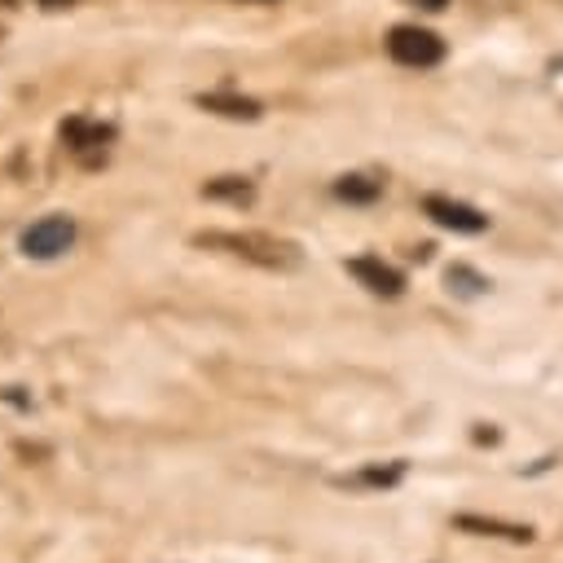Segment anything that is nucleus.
<instances>
[{"instance_id":"20e7f679","label":"nucleus","mask_w":563,"mask_h":563,"mask_svg":"<svg viewBox=\"0 0 563 563\" xmlns=\"http://www.w3.org/2000/svg\"><path fill=\"white\" fill-rule=\"evenodd\" d=\"M422 211L440 224V229H453V233H484L488 229V216L471 202H457V198H444V194H431L422 198Z\"/></svg>"},{"instance_id":"1a4fd4ad","label":"nucleus","mask_w":563,"mask_h":563,"mask_svg":"<svg viewBox=\"0 0 563 563\" xmlns=\"http://www.w3.org/2000/svg\"><path fill=\"white\" fill-rule=\"evenodd\" d=\"M202 198H211V202H233V207H246V202L255 198V185H251L246 176H216V180H207V185H202Z\"/></svg>"},{"instance_id":"f257e3e1","label":"nucleus","mask_w":563,"mask_h":563,"mask_svg":"<svg viewBox=\"0 0 563 563\" xmlns=\"http://www.w3.org/2000/svg\"><path fill=\"white\" fill-rule=\"evenodd\" d=\"M194 246H220V251H233L251 264H264V268H290L299 260V251L290 242H277L268 233H229V229H216V233H194Z\"/></svg>"},{"instance_id":"4468645a","label":"nucleus","mask_w":563,"mask_h":563,"mask_svg":"<svg viewBox=\"0 0 563 563\" xmlns=\"http://www.w3.org/2000/svg\"><path fill=\"white\" fill-rule=\"evenodd\" d=\"M409 4H418V9H427V13H440L449 0H409Z\"/></svg>"},{"instance_id":"9d476101","label":"nucleus","mask_w":563,"mask_h":563,"mask_svg":"<svg viewBox=\"0 0 563 563\" xmlns=\"http://www.w3.org/2000/svg\"><path fill=\"white\" fill-rule=\"evenodd\" d=\"M444 282H449V290H453V295H462V299H475V295H484V290H488V277H484V273H475L471 264H449V268H444Z\"/></svg>"},{"instance_id":"f8f14e48","label":"nucleus","mask_w":563,"mask_h":563,"mask_svg":"<svg viewBox=\"0 0 563 563\" xmlns=\"http://www.w3.org/2000/svg\"><path fill=\"white\" fill-rule=\"evenodd\" d=\"M400 475H405V462H387V466H365L352 484H365V488H391V484H400Z\"/></svg>"},{"instance_id":"f03ea898","label":"nucleus","mask_w":563,"mask_h":563,"mask_svg":"<svg viewBox=\"0 0 563 563\" xmlns=\"http://www.w3.org/2000/svg\"><path fill=\"white\" fill-rule=\"evenodd\" d=\"M70 242H75V220L70 216H44L31 229H22L18 251L26 260H57V255L70 251Z\"/></svg>"},{"instance_id":"7ed1b4c3","label":"nucleus","mask_w":563,"mask_h":563,"mask_svg":"<svg viewBox=\"0 0 563 563\" xmlns=\"http://www.w3.org/2000/svg\"><path fill=\"white\" fill-rule=\"evenodd\" d=\"M387 53L400 66H435L444 57V40L427 26H391L387 31Z\"/></svg>"},{"instance_id":"ddd939ff","label":"nucleus","mask_w":563,"mask_h":563,"mask_svg":"<svg viewBox=\"0 0 563 563\" xmlns=\"http://www.w3.org/2000/svg\"><path fill=\"white\" fill-rule=\"evenodd\" d=\"M497 440H501V431H497V427H488V422H479V427H475V444H497Z\"/></svg>"},{"instance_id":"0eeeda50","label":"nucleus","mask_w":563,"mask_h":563,"mask_svg":"<svg viewBox=\"0 0 563 563\" xmlns=\"http://www.w3.org/2000/svg\"><path fill=\"white\" fill-rule=\"evenodd\" d=\"M453 528L475 532V537H506V541H519V545L532 541V528L528 523H506V519H484V515H457Z\"/></svg>"},{"instance_id":"39448f33","label":"nucleus","mask_w":563,"mask_h":563,"mask_svg":"<svg viewBox=\"0 0 563 563\" xmlns=\"http://www.w3.org/2000/svg\"><path fill=\"white\" fill-rule=\"evenodd\" d=\"M347 273H352L369 295H383V299H396V295L405 290V273L391 268V264H383L378 255H356V260H347Z\"/></svg>"},{"instance_id":"2eb2a0df","label":"nucleus","mask_w":563,"mask_h":563,"mask_svg":"<svg viewBox=\"0 0 563 563\" xmlns=\"http://www.w3.org/2000/svg\"><path fill=\"white\" fill-rule=\"evenodd\" d=\"M40 4H44V9H66L70 0H40Z\"/></svg>"},{"instance_id":"423d86ee","label":"nucleus","mask_w":563,"mask_h":563,"mask_svg":"<svg viewBox=\"0 0 563 563\" xmlns=\"http://www.w3.org/2000/svg\"><path fill=\"white\" fill-rule=\"evenodd\" d=\"M62 141L70 154L97 163V154H106V145L114 141V128L110 123H88V119H66L62 123Z\"/></svg>"},{"instance_id":"6e6552de","label":"nucleus","mask_w":563,"mask_h":563,"mask_svg":"<svg viewBox=\"0 0 563 563\" xmlns=\"http://www.w3.org/2000/svg\"><path fill=\"white\" fill-rule=\"evenodd\" d=\"M194 101H198L202 110H211V114H224V119H246V123L264 114L255 97H238V92H198Z\"/></svg>"},{"instance_id":"9b49d317","label":"nucleus","mask_w":563,"mask_h":563,"mask_svg":"<svg viewBox=\"0 0 563 563\" xmlns=\"http://www.w3.org/2000/svg\"><path fill=\"white\" fill-rule=\"evenodd\" d=\"M383 194V180H369V176H339L334 180V198L343 202H374Z\"/></svg>"}]
</instances>
